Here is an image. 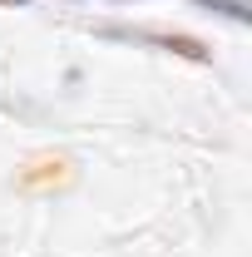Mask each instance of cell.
Here are the masks:
<instances>
[{
	"label": "cell",
	"mask_w": 252,
	"mask_h": 257,
	"mask_svg": "<svg viewBox=\"0 0 252 257\" xmlns=\"http://www.w3.org/2000/svg\"><path fill=\"white\" fill-rule=\"evenodd\" d=\"M64 173H69L64 159H40V163H30V168L20 173V183H25V188H45V183H64Z\"/></svg>",
	"instance_id": "1"
}]
</instances>
